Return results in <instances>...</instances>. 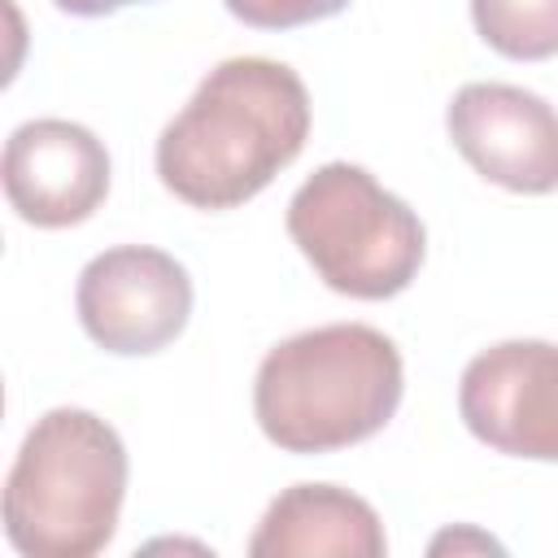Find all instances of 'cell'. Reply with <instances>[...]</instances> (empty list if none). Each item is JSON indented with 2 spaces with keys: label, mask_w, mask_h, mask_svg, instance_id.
Returning <instances> with one entry per match:
<instances>
[{
  "label": "cell",
  "mask_w": 558,
  "mask_h": 558,
  "mask_svg": "<svg viewBox=\"0 0 558 558\" xmlns=\"http://www.w3.org/2000/svg\"><path fill=\"white\" fill-rule=\"evenodd\" d=\"M126 497V445L92 410L57 405L26 432L4 480V536L26 558L100 554Z\"/></svg>",
  "instance_id": "cell-3"
},
{
  "label": "cell",
  "mask_w": 558,
  "mask_h": 558,
  "mask_svg": "<svg viewBox=\"0 0 558 558\" xmlns=\"http://www.w3.org/2000/svg\"><path fill=\"white\" fill-rule=\"evenodd\" d=\"M253 558H384L388 536L371 501L336 484H292L283 488L253 541Z\"/></svg>",
  "instance_id": "cell-9"
},
{
  "label": "cell",
  "mask_w": 558,
  "mask_h": 558,
  "mask_svg": "<svg viewBox=\"0 0 558 558\" xmlns=\"http://www.w3.org/2000/svg\"><path fill=\"white\" fill-rule=\"evenodd\" d=\"M288 235L331 292L357 301L405 292L427 253L418 214L353 161H327L296 187Z\"/></svg>",
  "instance_id": "cell-4"
},
{
  "label": "cell",
  "mask_w": 558,
  "mask_h": 558,
  "mask_svg": "<svg viewBox=\"0 0 558 558\" xmlns=\"http://www.w3.org/2000/svg\"><path fill=\"white\" fill-rule=\"evenodd\" d=\"M458 414L497 453L558 462V344L501 340L458 379Z\"/></svg>",
  "instance_id": "cell-6"
},
{
  "label": "cell",
  "mask_w": 558,
  "mask_h": 558,
  "mask_svg": "<svg viewBox=\"0 0 558 558\" xmlns=\"http://www.w3.org/2000/svg\"><path fill=\"white\" fill-rule=\"evenodd\" d=\"M57 9L74 13V17H105V13H118L126 4H144V0H52Z\"/></svg>",
  "instance_id": "cell-13"
},
{
  "label": "cell",
  "mask_w": 558,
  "mask_h": 558,
  "mask_svg": "<svg viewBox=\"0 0 558 558\" xmlns=\"http://www.w3.org/2000/svg\"><path fill=\"white\" fill-rule=\"evenodd\" d=\"M222 4L231 17L257 31H292V26H310V22H323L349 9V0H222Z\"/></svg>",
  "instance_id": "cell-11"
},
{
  "label": "cell",
  "mask_w": 558,
  "mask_h": 558,
  "mask_svg": "<svg viewBox=\"0 0 558 558\" xmlns=\"http://www.w3.org/2000/svg\"><path fill=\"white\" fill-rule=\"evenodd\" d=\"M480 39L510 61L558 57V0H471Z\"/></svg>",
  "instance_id": "cell-10"
},
{
  "label": "cell",
  "mask_w": 558,
  "mask_h": 558,
  "mask_svg": "<svg viewBox=\"0 0 558 558\" xmlns=\"http://www.w3.org/2000/svg\"><path fill=\"white\" fill-rule=\"evenodd\" d=\"M453 148L488 183L523 196L558 192V109L514 83H466L445 109Z\"/></svg>",
  "instance_id": "cell-7"
},
{
  "label": "cell",
  "mask_w": 558,
  "mask_h": 558,
  "mask_svg": "<svg viewBox=\"0 0 558 558\" xmlns=\"http://www.w3.org/2000/svg\"><path fill=\"white\" fill-rule=\"evenodd\" d=\"M310 140V92L270 57H227L157 140L161 183L192 209L253 201Z\"/></svg>",
  "instance_id": "cell-1"
},
{
  "label": "cell",
  "mask_w": 558,
  "mask_h": 558,
  "mask_svg": "<svg viewBox=\"0 0 558 558\" xmlns=\"http://www.w3.org/2000/svg\"><path fill=\"white\" fill-rule=\"evenodd\" d=\"M397 344L366 323H327L279 340L253 384V414L283 453H336L375 436L401 405Z\"/></svg>",
  "instance_id": "cell-2"
},
{
  "label": "cell",
  "mask_w": 558,
  "mask_h": 558,
  "mask_svg": "<svg viewBox=\"0 0 558 558\" xmlns=\"http://www.w3.org/2000/svg\"><path fill=\"white\" fill-rule=\"evenodd\" d=\"M445 549H501L493 536H484V532H445V536H436L432 541V554H445Z\"/></svg>",
  "instance_id": "cell-12"
},
{
  "label": "cell",
  "mask_w": 558,
  "mask_h": 558,
  "mask_svg": "<svg viewBox=\"0 0 558 558\" xmlns=\"http://www.w3.org/2000/svg\"><path fill=\"white\" fill-rule=\"evenodd\" d=\"M0 174L13 214L48 231L87 222L109 196L105 144L87 126L65 118L22 122L4 144Z\"/></svg>",
  "instance_id": "cell-8"
},
{
  "label": "cell",
  "mask_w": 558,
  "mask_h": 558,
  "mask_svg": "<svg viewBox=\"0 0 558 558\" xmlns=\"http://www.w3.org/2000/svg\"><path fill=\"white\" fill-rule=\"evenodd\" d=\"M83 331L118 357L166 349L192 314V279L183 262L153 244H118L96 253L74 288Z\"/></svg>",
  "instance_id": "cell-5"
}]
</instances>
